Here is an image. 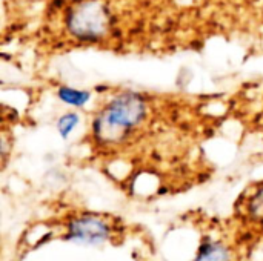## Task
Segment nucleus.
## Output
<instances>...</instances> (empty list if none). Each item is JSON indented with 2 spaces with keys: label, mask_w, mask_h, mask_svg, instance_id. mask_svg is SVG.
Masks as SVG:
<instances>
[{
  "label": "nucleus",
  "mask_w": 263,
  "mask_h": 261,
  "mask_svg": "<svg viewBox=\"0 0 263 261\" xmlns=\"http://www.w3.org/2000/svg\"><path fill=\"white\" fill-rule=\"evenodd\" d=\"M66 26L79 40L103 38L112 26L111 9L100 0H74V8L66 15Z\"/></svg>",
  "instance_id": "obj_1"
},
{
  "label": "nucleus",
  "mask_w": 263,
  "mask_h": 261,
  "mask_svg": "<svg viewBox=\"0 0 263 261\" xmlns=\"http://www.w3.org/2000/svg\"><path fill=\"white\" fill-rule=\"evenodd\" d=\"M109 234L111 229L102 218L96 215H83L69 223L65 238L86 246H99L108 240Z\"/></svg>",
  "instance_id": "obj_2"
},
{
  "label": "nucleus",
  "mask_w": 263,
  "mask_h": 261,
  "mask_svg": "<svg viewBox=\"0 0 263 261\" xmlns=\"http://www.w3.org/2000/svg\"><path fill=\"white\" fill-rule=\"evenodd\" d=\"M193 261H231V254L225 245L208 242L199 248V252Z\"/></svg>",
  "instance_id": "obj_3"
},
{
  "label": "nucleus",
  "mask_w": 263,
  "mask_h": 261,
  "mask_svg": "<svg viewBox=\"0 0 263 261\" xmlns=\"http://www.w3.org/2000/svg\"><path fill=\"white\" fill-rule=\"evenodd\" d=\"M59 98L71 106H83L88 100H89V92L86 91H77V89H71L68 86H62L57 91Z\"/></svg>",
  "instance_id": "obj_4"
},
{
  "label": "nucleus",
  "mask_w": 263,
  "mask_h": 261,
  "mask_svg": "<svg viewBox=\"0 0 263 261\" xmlns=\"http://www.w3.org/2000/svg\"><path fill=\"white\" fill-rule=\"evenodd\" d=\"M77 123H79V115H77L76 112L65 114V115L59 120V123H57L59 134H60L63 138H66V137L71 134V131L76 128V125H77Z\"/></svg>",
  "instance_id": "obj_5"
},
{
  "label": "nucleus",
  "mask_w": 263,
  "mask_h": 261,
  "mask_svg": "<svg viewBox=\"0 0 263 261\" xmlns=\"http://www.w3.org/2000/svg\"><path fill=\"white\" fill-rule=\"evenodd\" d=\"M248 212L254 220L263 223V188H260L251 198L248 205Z\"/></svg>",
  "instance_id": "obj_6"
}]
</instances>
